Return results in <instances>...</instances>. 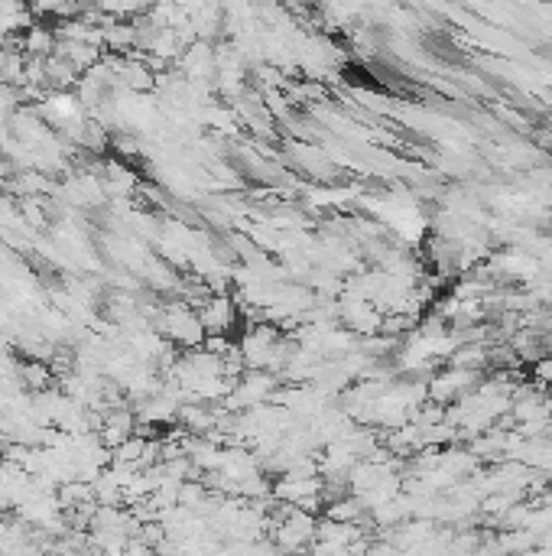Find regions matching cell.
<instances>
[{
	"label": "cell",
	"instance_id": "cell-2",
	"mask_svg": "<svg viewBox=\"0 0 552 556\" xmlns=\"http://www.w3.org/2000/svg\"><path fill=\"white\" fill-rule=\"evenodd\" d=\"M199 319H202L205 332H215V335L228 332L234 322V303L228 300V296H208L199 309Z\"/></svg>",
	"mask_w": 552,
	"mask_h": 556
},
{
	"label": "cell",
	"instance_id": "cell-1",
	"mask_svg": "<svg viewBox=\"0 0 552 556\" xmlns=\"http://www.w3.org/2000/svg\"><path fill=\"white\" fill-rule=\"evenodd\" d=\"M160 322H163V332L169 335V342H179V345H195V342H202V335H205L199 313H192L186 306L166 309Z\"/></svg>",
	"mask_w": 552,
	"mask_h": 556
}]
</instances>
